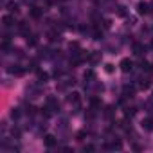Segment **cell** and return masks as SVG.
Returning a JSON list of instances; mask_svg holds the SVG:
<instances>
[{"mask_svg": "<svg viewBox=\"0 0 153 153\" xmlns=\"http://www.w3.org/2000/svg\"><path fill=\"white\" fill-rule=\"evenodd\" d=\"M27 43H29L31 47H34V45L38 43V36H36V34H31V36H27Z\"/></svg>", "mask_w": 153, "mask_h": 153, "instance_id": "7c38bea8", "label": "cell"}, {"mask_svg": "<svg viewBox=\"0 0 153 153\" xmlns=\"http://www.w3.org/2000/svg\"><path fill=\"white\" fill-rule=\"evenodd\" d=\"M137 13H139V15H146V13H148V4L140 2V4L137 6Z\"/></svg>", "mask_w": 153, "mask_h": 153, "instance_id": "9c48e42d", "label": "cell"}, {"mask_svg": "<svg viewBox=\"0 0 153 153\" xmlns=\"http://www.w3.org/2000/svg\"><path fill=\"white\" fill-rule=\"evenodd\" d=\"M7 9H9V13H13V15H18V13H20L18 4H15V2H7Z\"/></svg>", "mask_w": 153, "mask_h": 153, "instance_id": "52a82bcc", "label": "cell"}, {"mask_svg": "<svg viewBox=\"0 0 153 153\" xmlns=\"http://www.w3.org/2000/svg\"><path fill=\"white\" fill-rule=\"evenodd\" d=\"M68 47H70V51H79V43L78 42H72Z\"/></svg>", "mask_w": 153, "mask_h": 153, "instance_id": "e0dca14e", "label": "cell"}, {"mask_svg": "<svg viewBox=\"0 0 153 153\" xmlns=\"http://www.w3.org/2000/svg\"><path fill=\"white\" fill-rule=\"evenodd\" d=\"M90 103H92V106H96V108H97V106H101V101H99L97 97H92V101H90Z\"/></svg>", "mask_w": 153, "mask_h": 153, "instance_id": "ac0fdd59", "label": "cell"}, {"mask_svg": "<svg viewBox=\"0 0 153 153\" xmlns=\"http://www.w3.org/2000/svg\"><path fill=\"white\" fill-rule=\"evenodd\" d=\"M11 117H13V119H16V117H20V110H18V108H15V110L11 112Z\"/></svg>", "mask_w": 153, "mask_h": 153, "instance_id": "ffe728a7", "label": "cell"}, {"mask_svg": "<svg viewBox=\"0 0 153 153\" xmlns=\"http://www.w3.org/2000/svg\"><path fill=\"white\" fill-rule=\"evenodd\" d=\"M11 133H13V137H20V130H18V128H13Z\"/></svg>", "mask_w": 153, "mask_h": 153, "instance_id": "7402d4cb", "label": "cell"}, {"mask_svg": "<svg viewBox=\"0 0 153 153\" xmlns=\"http://www.w3.org/2000/svg\"><path fill=\"white\" fill-rule=\"evenodd\" d=\"M25 2H34V0H25Z\"/></svg>", "mask_w": 153, "mask_h": 153, "instance_id": "cb8c5ba5", "label": "cell"}, {"mask_svg": "<svg viewBox=\"0 0 153 153\" xmlns=\"http://www.w3.org/2000/svg\"><path fill=\"white\" fill-rule=\"evenodd\" d=\"M94 149H96V148H94L92 144H87V146H85V151H94Z\"/></svg>", "mask_w": 153, "mask_h": 153, "instance_id": "603a6c76", "label": "cell"}, {"mask_svg": "<svg viewBox=\"0 0 153 153\" xmlns=\"http://www.w3.org/2000/svg\"><path fill=\"white\" fill-rule=\"evenodd\" d=\"M29 68H31V70H36V68H38V61H36V59H33V61H31V67H29Z\"/></svg>", "mask_w": 153, "mask_h": 153, "instance_id": "44dd1931", "label": "cell"}, {"mask_svg": "<svg viewBox=\"0 0 153 153\" xmlns=\"http://www.w3.org/2000/svg\"><path fill=\"white\" fill-rule=\"evenodd\" d=\"M142 128H144L146 131H151V130H153V119H144V121H142Z\"/></svg>", "mask_w": 153, "mask_h": 153, "instance_id": "ba28073f", "label": "cell"}, {"mask_svg": "<svg viewBox=\"0 0 153 153\" xmlns=\"http://www.w3.org/2000/svg\"><path fill=\"white\" fill-rule=\"evenodd\" d=\"M43 142H45V146H47V148H54L58 140H56V137H54V135H45Z\"/></svg>", "mask_w": 153, "mask_h": 153, "instance_id": "3957f363", "label": "cell"}, {"mask_svg": "<svg viewBox=\"0 0 153 153\" xmlns=\"http://www.w3.org/2000/svg\"><path fill=\"white\" fill-rule=\"evenodd\" d=\"M121 142H110V144H105V149H121Z\"/></svg>", "mask_w": 153, "mask_h": 153, "instance_id": "30bf717a", "label": "cell"}, {"mask_svg": "<svg viewBox=\"0 0 153 153\" xmlns=\"http://www.w3.org/2000/svg\"><path fill=\"white\" fill-rule=\"evenodd\" d=\"M149 85H151V81H149V79H148V78H146V79H142V81H140V88H148V87H149Z\"/></svg>", "mask_w": 153, "mask_h": 153, "instance_id": "2e32d148", "label": "cell"}, {"mask_svg": "<svg viewBox=\"0 0 153 153\" xmlns=\"http://www.w3.org/2000/svg\"><path fill=\"white\" fill-rule=\"evenodd\" d=\"M18 31H20L22 34L29 36V31H31V29H29V24H27V22H20V24H18Z\"/></svg>", "mask_w": 153, "mask_h": 153, "instance_id": "277c9868", "label": "cell"}, {"mask_svg": "<svg viewBox=\"0 0 153 153\" xmlns=\"http://www.w3.org/2000/svg\"><path fill=\"white\" fill-rule=\"evenodd\" d=\"M105 70H106V72H108V74H112V72H114V70H115V67H114V65H112V63H106V65H105Z\"/></svg>", "mask_w": 153, "mask_h": 153, "instance_id": "9a60e30c", "label": "cell"}, {"mask_svg": "<svg viewBox=\"0 0 153 153\" xmlns=\"http://www.w3.org/2000/svg\"><path fill=\"white\" fill-rule=\"evenodd\" d=\"M38 79H40L42 83H45V81L49 79V74H47V72H38Z\"/></svg>", "mask_w": 153, "mask_h": 153, "instance_id": "5bb4252c", "label": "cell"}, {"mask_svg": "<svg viewBox=\"0 0 153 153\" xmlns=\"http://www.w3.org/2000/svg\"><path fill=\"white\" fill-rule=\"evenodd\" d=\"M68 103H70V105H74V106H79V103H81L79 94H78V92H72V94L68 96Z\"/></svg>", "mask_w": 153, "mask_h": 153, "instance_id": "7a4b0ae2", "label": "cell"}, {"mask_svg": "<svg viewBox=\"0 0 153 153\" xmlns=\"http://www.w3.org/2000/svg\"><path fill=\"white\" fill-rule=\"evenodd\" d=\"M94 78V70H87L85 72V79H92Z\"/></svg>", "mask_w": 153, "mask_h": 153, "instance_id": "d6986e66", "label": "cell"}, {"mask_svg": "<svg viewBox=\"0 0 153 153\" xmlns=\"http://www.w3.org/2000/svg\"><path fill=\"white\" fill-rule=\"evenodd\" d=\"M119 67H121L123 72H131V70H133V61H131L130 58H124V59L119 63Z\"/></svg>", "mask_w": 153, "mask_h": 153, "instance_id": "6da1fadb", "label": "cell"}, {"mask_svg": "<svg viewBox=\"0 0 153 153\" xmlns=\"http://www.w3.org/2000/svg\"><path fill=\"white\" fill-rule=\"evenodd\" d=\"M47 38H49V42H58V40H59V34H58L56 31H51V33L47 34Z\"/></svg>", "mask_w": 153, "mask_h": 153, "instance_id": "8fae6325", "label": "cell"}, {"mask_svg": "<svg viewBox=\"0 0 153 153\" xmlns=\"http://www.w3.org/2000/svg\"><path fill=\"white\" fill-rule=\"evenodd\" d=\"M142 51H144V47H142L140 43H135V45H133V52H135L137 56H140V54H142Z\"/></svg>", "mask_w": 153, "mask_h": 153, "instance_id": "4fadbf2b", "label": "cell"}, {"mask_svg": "<svg viewBox=\"0 0 153 153\" xmlns=\"http://www.w3.org/2000/svg\"><path fill=\"white\" fill-rule=\"evenodd\" d=\"M2 22H4V25H6V27H13V25L16 24V22H15V18H13V16H9V15H6V16L2 18Z\"/></svg>", "mask_w": 153, "mask_h": 153, "instance_id": "8992f818", "label": "cell"}, {"mask_svg": "<svg viewBox=\"0 0 153 153\" xmlns=\"http://www.w3.org/2000/svg\"><path fill=\"white\" fill-rule=\"evenodd\" d=\"M31 18H40L42 15H43V9L42 7H31Z\"/></svg>", "mask_w": 153, "mask_h": 153, "instance_id": "5b68a950", "label": "cell"}]
</instances>
